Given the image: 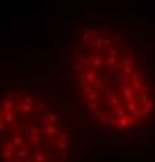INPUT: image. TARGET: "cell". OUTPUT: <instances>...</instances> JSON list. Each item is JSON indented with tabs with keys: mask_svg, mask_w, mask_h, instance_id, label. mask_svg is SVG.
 I'll return each instance as SVG.
<instances>
[{
	"mask_svg": "<svg viewBox=\"0 0 155 162\" xmlns=\"http://www.w3.org/2000/svg\"><path fill=\"white\" fill-rule=\"evenodd\" d=\"M3 119H5V122H8V123H9V122H13V114H11L9 111H8V112H5Z\"/></svg>",
	"mask_w": 155,
	"mask_h": 162,
	"instance_id": "obj_1",
	"label": "cell"
}]
</instances>
